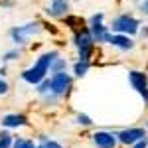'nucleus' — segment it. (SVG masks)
<instances>
[{
  "label": "nucleus",
  "mask_w": 148,
  "mask_h": 148,
  "mask_svg": "<svg viewBox=\"0 0 148 148\" xmlns=\"http://www.w3.org/2000/svg\"><path fill=\"white\" fill-rule=\"evenodd\" d=\"M57 57H59L57 51H46V53H42V56L38 57V61H36L34 67L22 71V79L26 81V83H30V85L42 83V81L46 79V73L51 71V63L56 61Z\"/></svg>",
  "instance_id": "obj_1"
},
{
  "label": "nucleus",
  "mask_w": 148,
  "mask_h": 148,
  "mask_svg": "<svg viewBox=\"0 0 148 148\" xmlns=\"http://www.w3.org/2000/svg\"><path fill=\"white\" fill-rule=\"evenodd\" d=\"M75 46H77V51H79V61H89L91 53H93V47H95V38H93L91 30L83 28L81 32H77Z\"/></svg>",
  "instance_id": "obj_2"
},
{
  "label": "nucleus",
  "mask_w": 148,
  "mask_h": 148,
  "mask_svg": "<svg viewBox=\"0 0 148 148\" xmlns=\"http://www.w3.org/2000/svg\"><path fill=\"white\" fill-rule=\"evenodd\" d=\"M111 30L116 32V34H126L132 36L140 30V22H138L134 16H128V14H123V16H116L111 24Z\"/></svg>",
  "instance_id": "obj_3"
},
{
  "label": "nucleus",
  "mask_w": 148,
  "mask_h": 148,
  "mask_svg": "<svg viewBox=\"0 0 148 148\" xmlns=\"http://www.w3.org/2000/svg\"><path fill=\"white\" fill-rule=\"evenodd\" d=\"M49 89L56 97H63L67 95V91L71 89V77H69L65 71H59V73H53L49 77Z\"/></svg>",
  "instance_id": "obj_4"
},
{
  "label": "nucleus",
  "mask_w": 148,
  "mask_h": 148,
  "mask_svg": "<svg viewBox=\"0 0 148 148\" xmlns=\"http://www.w3.org/2000/svg\"><path fill=\"white\" fill-rule=\"evenodd\" d=\"M40 32V24L32 22V24H26V26H18V28H12L10 30V38L16 46H24L28 42L30 36H34Z\"/></svg>",
  "instance_id": "obj_5"
},
{
  "label": "nucleus",
  "mask_w": 148,
  "mask_h": 148,
  "mask_svg": "<svg viewBox=\"0 0 148 148\" xmlns=\"http://www.w3.org/2000/svg\"><path fill=\"white\" fill-rule=\"evenodd\" d=\"M128 81H130L132 89L144 99V105H148V77H146V73L134 69V71L128 73Z\"/></svg>",
  "instance_id": "obj_6"
},
{
  "label": "nucleus",
  "mask_w": 148,
  "mask_h": 148,
  "mask_svg": "<svg viewBox=\"0 0 148 148\" xmlns=\"http://www.w3.org/2000/svg\"><path fill=\"white\" fill-rule=\"evenodd\" d=\"M91 34L93 38H95V42H111V36L109 34V30H107V26L103 24V14L99 12V14H95V16H91Z\"/></svg>",
  "instance_id": "obj_7"
},
{
  "label": "nucleus",
  "mask_w": 148,
  "mask_h": 148,
  "mask_svg": "<svg viewBox=\"0 0 148 148\" xmlns=\"http://www.w3.org/2000/svg\"><path fill=\"white\" fill-rule=\"evenodd\" d=\"M116 140H119V136L114 132H107V130H97L93 134V142L97 148H114Z\"/></svg>",
  "instance_id": "obj_8"
},
{
  "label": "nucleus",
  "mask_w": 148,
  "mask_h": 148,
  "mask_svg": "<svg viewBox=\"0 0 148 148\" xmlns=\"http://www.w3.org/2000/svg\"><path fill=\"white\" fill-rule=\"evenodd\" d=\"M116 136H119V142H123V144H136L138 140L146 136V132H144V128H125V130L116 132Z\"/></svg>",
  "instance_id": "obj_9"
},
{
  "label": "nucleus",
  "mask_w": 148,
  "mask_h": 148,
  "mask_svg": "<svg viewBox=\"0 0 148 148\" xmlns=\"http://www.w3.org/2000/svg\"><path fill=\"white\" fill-rule=\"evenodd\" d=\"M69 10V2L67 0H49L46 6L47 16H53V18H61L65 16Z\"/></svg>",
  "instance_id": "obj_10"
},
{
  "label": "nucleus",
  "mask_w": 148,
  "mask_h": 148,
  "mask_svg": "<svg viewBox=\"0 0 148 148\" xmlns=\"http://www.w3.org/2000/svg\"><path fill=\"white\" fill-rule=\"evenodd\" d=\"M0 123H2V126H6V128H18V126L28 125V121H26L24 114H4L0 119Z\"/></svg>",
  "instance_id": "obj_11"
},
{
  "label": "nucleus",
  "mask_w": 148,
  "mask_h": 148,
  "mask_svg": "<svg viewBox=\"0 0 148 148\" xmlns=\"http://www.w3.org/2000/svg\"><path fill=\"white\" fill-rule=\"evenodd\" d=\"M109 44H113L114 47H119V49H132V47H134V42H132V40H130V38H128V36L126 34H113L111 36V42H109Z\"/></svg>",
  "instance_id": "obj_12"
},
{
  "label": "nucleus",
  "mask_w": 148,
  "mask_h": 148,
  "mask_svg": "<svg viewBox=\"0 0 148 148\" xmlns=\"http://www.w3.org/2000/svg\"><path fill=\"white\" fill-rule=\"evenodd\" d=\"M67 67V61L63 59V57H57L56 61L51 63V73H59V71H65Z\"/></svg>",
  "instance_id": "obj_13"
},
{
  "label": "nucleus",
  "mask_w": 148,
  "mask_h": 148,
  "mask_svg": "<svg viewBox=\"0 0 148 148\" xmlns=\"http://www.w3.org/2000/svg\"><path fill=\"white\" fill-rule=\"evenodd\" d=\"M87 69H89V61H77L75 67H73V71H75L77 77H83V75L87 73Z\"/></svg>",
  "instance_id": "obj_14"
},
{
  "label": "nucleus",
  "mask_w": 148,
  "mask_h": 148,
  "mask_svg": "<svg viewBox=\"0 0 148 148\" xmlns=\"http://www.w3.org/2000/svg\"><path fill=\"white\" fill-rule=\"evenodd\" d=\"M12 146V134L10 132H0V148H10Z\"/></svg>",
  "instance_id": "obj_15"
},
{
  "label": "nucleus",
  "mask_w": 148,
  "mask_h": 148,
  "mask_svg": "<svg viewBox=\"0 0 148 148\" xmlns=\"http://www.w3.org/2000/svg\"><path fill=\"white\" fill-rule=\"evenodd\" d=\"M38 93L42 97H46L47 93H51V89H49V79H44L42 83H38Z\"/></svg>",
  "instance_id": "obj_16"
},
{
  "label": "nucleus",
  "mask_w": 148,
  "mask_h": 148,
  "mask_svg": "<svg viewBox=\"0 0 148 148\" xmlns=\"http://www.w3.org/2000/svg\"><path fill=\"white\" fill-rule=\"evenodd\" d=\"M42 144H44V148H63L59 142H56V140H47L46 136H42Z\"/></svg>",
  "instance_id": "obj_17"
},
{
  "label": "nucleus",
  "mask_w": 148,
  "mask_h": 148,
  "mask_svg": "<svg viewBox=\"0 0 148 148\" xmlns=\"http://www.w3.org/2000/svg\"><path fill=\"white\" fill-rule=\"evenodd\" d=\"M77 123L83 126H91L93 125V121H91V116H87V114H77Z\"/></svg>",
  "instance_id": "obj_18"
},
{
  "label": "nucleus",
  "mask_w": 148,
  "mask_h": 148,
  "mask_svg": "<svg viewBox=\"0 0 148 148\" xmlns=\"http://www.w3.org/2000/svg\"><path fill=\"white\" fill-rule=\"evenodd\" d=\"M18 56H20V51H18V49H14V51H8V53L4 56V61H12V59H16Z\"/></svg>",
  "instance_id": "obj_19"
},
{
  "label": "nucleus",
  "mask_w": 148,
  "mask_h": 148,
  "mask_svg": "<svg viewBox=\"0 0 148 148\" xmlns=\"http://www.w3.org/2000/svg\"><path fill=\"white\" fill-rule=\"evenodd\" d=\"M6 93H8V83L0 77V95H6Z\"/></svg>",
  "instance_id": "obj_20"
},
{
  "label": "nucleus",
  "mask_w": 148,
  "mask_h": 148,
  "mask_svg": "<svg viewBox=\"0 0 148 148\" xmlns=\"http://www.w3.org/2000/svg\"><path fill=\"white\" fill-rule=\"evenodd\" d=\"M22 148H38V146H34V142H30V140H24Z\"/></svg>",
  "instance_id": "obj_21"
},
{
  "label": "nucleus",
  "mask_w": 148,
  "mask_h": 148,
  "mask_svg": "<svg viewBox=\"0 0 148 148\" xmlns=\"http://www.w3.org/2000/svg\"><path fill=\"white\" fill-rule=\"evenodd\" d=\"M22 144H24V140H22V138L14 140V148H22Z\"/></svg>",
  "instance_id": "obj_22"
},
{
  "label": "nucleus",
  "mask_w": 148,
  "mask_h": 148,
  "mask_svg": "<svg viewBox=\"0 0 148 148\" xmlns=\"http://www.w3.org/2000/svg\"><path fill=\"white\" fill-rule=\"evenodd\" d=\"M142 12H144V14H148V0H144V2H142Z\"/></svg>",
  "instance_id": "obj_23"
},
{
  "label": "nucleus",
  "mask_w": 148,
  "mask_h": 148,
  "mask_svg": "<svg viewBox=\"0 0 148 148\" xmlns=\"http://www.w3.org/2000/svg\"><path fill=\"white\" fill-rule=\"evenodd\" d=\"M140 34H142V36H148V28H144V30H142Z\"/></svg>",
  "instance_id": "obj_24"
},
{
  "label": "nucleus",
  "mask_w": 148,
  "mask_h": 148,
  "mask_svg": "<svg viewBox=\"0 0 148 148\" xmlns=\"http://www.w3.org/2000/svg\"><path fill=\"white\" fill-rule=\"evenodd\" d=\"M38 148H44V144H40V146H38Z\"/></svg>",
  "instance_id": "obj_25"
}]
</instances>
